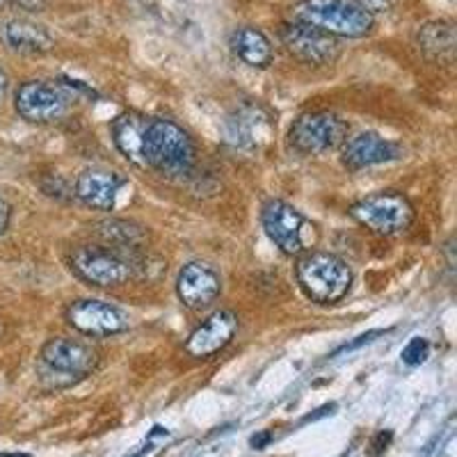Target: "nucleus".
<instances>
[{
    "label": "nucleus",
    "instance_id": "1",
    "mask_svg": "<svg viewBox=\"0 0 457 457\" xmlns=\"http://www.w3.org/2000/svg\"><path fill=\"white\" fill-rule=\"evenodd\" d=\"M295 23H304L329 37L361 39L375 28V16L359 0H300L291 7Z\"/></svg>",
    "mask_w": 457,
    "mask_h": 457
},
{
    "label": "nucleus",
    "instance_id": "2",
    "mask_svg": "<svg viewBox=\"0 0 457 457\" xmlns=\"http://www.w3.org/2000/svg\"><path fill=\"white\" fill-rule=\"evenodd\" d=\"M142 154H145V165L151 170L177 177L186 174L195 165V142L186 130L171 120H151L146 121L145 137H142Z\"/></svg>",
    "mask_w": 457,
    "mask_h": 457
},
{
    "label": "nucleus",
    "instance_id": "3",
    "mask_svg": "<svg viewBox=\"0 0 457 457\" xmlns=\"http://www.w3.org/2000/svg\"><path fill=\"white\" fill-rule=\"evenodd\" d=\"M302 293L316 304H337L348 295L353 286L350 265L329 252H307L295 265Z\"/></svg>",
    "mask_w": 457,
    "mask_h": 457
},
{
    "label": "nucleus",
    "instance_id": "4",
    "mask_svg": "<svg viewBox=\"0 0 457 457\" xmlns=\"http://www.w3.org/2000/svg\"><path fill=\"white\" fill-rule=\"evenodd\" d=\"M76 92L89 89L79 80H28L16 89V112L30 124H53L67 117Z\"/></svg>",
    "mask_w": 457,
    "mask_h": 457
},
{
    "label": "nucleus",
    "instance_id": "5",
    "mask_svg": "<svg viewBox=\"0 0 457 457\" xmlns=\"http://www.w3.org/2000/svg\"><path fill=\"white\" fill-rule=\"evenodd\" d=\"M350 215L361 227L378 236H398L414 222V206L405 195L386 190L359 199L350 206Z\"/></svg>",
    "mask_w": 457,
    "mask_h": 457
},
{
    "label": "nucleus",
    "instance_id": "6",
    "mask_svg": "<svg viewBox=\"0 0 457 457\" xmlns=\"http://www.w3.org/2000/svg\"><path fill=\"white\" fill-rule=\"evenodd\" d=\"M265 234L284 254L300 256L316 243V227L291 204L270 199L261 211Z\"/></svg>",
    "mask_w": 457,
    "mask_h": 457
},
{
    "label": "nucleus",
    "instance_id": "7",
    "mask_svg": "<svg viewBox=\"0 0 457 457\" xmlns=\"http://www.w3.org/2000/svg\"><path fill=\"white\" fill-rule=\"evenodd\" d=\"M39 364L44 373L55 379L57 386H62L92 373L99 364V354L89 343L79 338L55 337L42 348Z\"/></svg>",
    "mask_w": 457,
    "mask_h": 457
},
{
    "label": "nucleus",
    "instance_id": "8",
    "mask_svg": "<svg viewBox=\"0 0 457 457\" xmlns=\"http://www.w3.org/2000/svg\"><path fill=\"white\" fill-rule=\"evenodd\" d=\"M71 270L99 288L121 286L133 277V263L108 245H80L69 256Z\"/></svg>",
    "mask_w": 457,
    "mask_h": 457
},
{
    "label": "nucleus",
    "instance_id": "9",
    "mask_svg": "<svg viewBox=\"0 0 457 457\" xmlns=\"http://www.w3.org/2000/svg\"><path fill=\"white\" fill-rule=\"evenodd\" d=\"M348 140V124L332 112H312L297 117L288 130V142L300 154L318 156Z\"/></svg>",
    "mask_w": 457,
    "mask_h": 457
},
{
    "label": "nucleus",
    "instance_id": "10",
    "mask_svg": "<svg viewBox=\"0 0 457 457\" xmlns=\"http://www.w3.org/2000/svg\"><path fill=\"white\" fill-rule=\"evenodd\" d=\"M67 322L85 337H112L129 329V316L104 300H76L67 307Z\"/></svg>",
    "mask_w": 457,
    "mask_h": 457
},
{
    "label": "nucleus",
    "instance_id": "11",
    "mask_svg": "<svg viewBox=\"0 0 457 457\" xmlns=\"http://www.w3.org/2000/svg\"><path fill=\"white\" fill-rule=\"evenodd\" d=\"M281 42L288 48V53L300 57L302 62L316 64V67H325V64L337 62L338 53H341V46H338V42L334 37L295 21L286 23V26L281 28Z\"/></svg>",
    "mask_w": 457,
    "mask_h": 457
},
{
    "label": "nucleus",
    "instance_id": "12",
    "mask_svg": "<svg viewBox=\"0 0 457 457\" xmlns=\"http://www.w3.org/2000/svg\"><path fill=\"white\" fill-rule=\"evenodd\" d=\"M220 293H222V279L211 263L193 261L183 265V270L179 272L177 295L183 302V307L202 312L218 300Z\"/></svg>",
    "mask_w": 457,
    "mask_h": 457
},
{
    "label": "nucleus",
    "instance_id": "13",
    "mask_svg": "<svg viewBox=\"0 0 457 457\" xmlns=\"http://www.w3.org/2000/svg\"><path fill=\"white\" fill-rule=\"evenodd\" d=\"M238 332V318L231 312H215L206 318V320L195 329L186 341V353L190 357H211V354L220 353L227 348L231 338Z\"/></svg>",
    "mask_w": 457,
    "mask_h": 457
},
{
    "label": "nucleus",
    "instance_id": "14",
    "mask_svg": "<svg viewBox=\"0 0 457 457\" xmlns=\"http://www.w3.org/2000/svg\"><path fill=\"white\" fill-rule=\"evenodd\" d=\"M124 186L126 179L120 171L92 167L76 179V197L94 211H112Z\"/></svg>",
    "mask_w": 457,
    "mask_h": 457
},
{
    "label": "nucleus",
    "instance_id": "15",
    "mask_svg": "<svg viewBox=\"0 0 457 457\" xmlns=\"http://www.w3.org/2000/svg\"><path fill=\"white\" fill-rule=\"evenodd\" d=\"M403 156L398 145L391 140H385L378 133H359L343 142V165L348 170H366V167L385 165V162L395 161Z\"/></svg>",
    "mask_w": 457,
    "mask_h": 457
},
{
    "label": "nucleus",
    "instance_id": "16",
    "mask_svg": "<svg viewBox=\"0 0 457 457\" xmlns=\"http://www.w3.org/2000/svg\"><path fill=\"white\" fill-rule=\"evenodd\" d=\"M0 44L21 55H42L55 46L51 32L28 19H3L0 21Z\"/></svg>",
    "mask_w": 457,
    "mask_h": 457
},
{
    "label": "nucleus",
    "instance_id": "17",
    "mask_svg": "<svg viewBox=\"0 0 457 457\" xmlns=\"http://www.w3.org/2000/svg\"><path fill=\"white\" fill-rule=\"evenodd\" d=\"M231 51L236 53V57H240L245 64H250L254 69H265L270 67L272 60H275V51H272L270 39L265 37V32H261L254 26H243L236 28L231 32Z\"/></svg>",
    "mask_w": 457,
    "mask_h": 457
},
{
    "label": "nucleus",
    "instance_id": "18",
    "mask_svg": "<svg viewBox=\"0 0 457 457\" xmlns=\"http://www.w3.org/2000/svg\"><path fill=\"white\" fill-rule=\"evenodd\" d=\"M149 117L140 112H124L120 114L112 124V137L117 149L121 151V156L130 161L137 167L145 165V154H142V137H145V129Z\"/></svg>",
    "mask_w": 457,
    "mask_h": 457
},
{
    "label": "nucleus",
    "instance_id": "19",
    "mask_svg": "<svg viewBox=\"0 0 457 457\" xmlns=\"http://www.w3.org/2000/svg\"><path fill=\"white\" fill-rule=\"evenodd\" d=\"M416 44L432 60H451L455 53L457 35L451 21H428L416 30Z\"/></svg>",
    "mask_w": 457,
    "mask_h": 457
},
{
    "label": "nucleus",
    "instance_id": "20",
    "mask_svg": "<svg viewBox=\"0 0 457 457\" xmlns=\"http://www.w3.org/2000/svg\"><path fill=\"white\" fill-rule=\"evenodd\" d=\"M428 354H430V343L421 337H414L410 343H407L400 357H403V361H405L407 366H419L426 361Z\"/></svg>",
    "mask_w": 457,
    "mask_h": 457
},
{
    "label": "nucleus",
    "instance_id": "21",
    "mask_svg": "<svg viewBox=\"0 0 457 457\" xmlns=\"http://www.w3.org/2000/svg\"><path fill=\"white\" fill-rule=\"evenodd\" d=\"M12 222V204L0 195V236L5 234Z\"/></svg>",
    "mask_w": 457,
    "mask_h": 457
},
{
    "label": "nucleus",
    "instance_id": "22",
    "mask_svg": "<svg viewBox=\"0 0 457 457\" xmlns=\"http://www.w3.org/2000/svg\"><path fill=\"white\" fill-rule=\"evenodd\" d=\"M14 3L26 12H44L46 7V0H14Z\"/></svg>",
    "mask_w": 457,
    "mask_h": 457
},
{
    "label": "nucleus",
    "instance_id": "23",
    "mask_svg": "<svg viewBox=\"0 0 457 457\" xmlns=\"http://www.w3.org/2000/svg\"><path fill=\"white\" fill-rule=\"evenodd\" d=\"M359 3H361L370 14H375V12H385L386 7H389V0H359Z\"/></svg>",
    "mask_w": 457,
    "mask_h": 457
},
{
    "label": "nucleus",
    "instance_id": "24",
    "mask_svg": "<svg viewBox=\"0 0 457 457\" xmlns=\"http://www.w3.org/2000/svg\"><path fill=\"white\" fill-rule=\"evenodd\" d=\"M268 442H270V435H268V432H263V435L259 436H252V446L254 448H263Z\"/></svg>",
    "mask_w": 457,
    "mask_h": 457
},
{
    "label": "nucleus",
    "instance_id": "25",
    "mask_svg": "<svg viewBox=\"0 0 457 457\" xmlns=\"http://www.w3.org/2000/svg\"><path fill=\"white\" fill-rule=\"evenodd\" d=\"M5 89H7V76H5V71L0 69V99H3V94H5Z\"/></svg>",
    "mask_w": 457,
    "mask_h": 457
},
{
    "label": "nucleus",
    "instance_id": "26",
    "mask_svg": "<svg viewBox=\"0 0 457 457\" xmlns=\"http://www.w3.org/2000/svg\"><path fill=\"white\" fill-rule=\"evenodd\" d=\"M0 457H30V455H23V453H3Z\"/></svg>",
    "mask_w": 457,
    "mask_h": 457
},
{
    "label": "nucleus",
    "instance_id": "27",
    "mask_svg": "<svg viewBox=\"0 0 457 457\" xmlns=\"http://www.w3.org/2000/svg\"><path fill=\"white\" fill-rule=\"evenodd\" d=\"M3 3H5V0H0V7H3Z\"/></svg>",
    "mask_w": 457,
    "mask_h": 457
}]
</instances>
